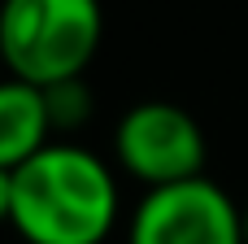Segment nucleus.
I'll list each match as a JSON object with an SVG mask.
<instances>
[{"mask_svg": "<svg viewBox=\"0 0 248 244\" xmlns=\"http://www.w3.org/2000/svg\"><path fill=\"white\" fill-rule=\"evenodd\" d=\"M122 192L105 157L74 140H52L13 170L9 227L22 244H105L118 227Z\"/></svg>", "mask_w": 248, "mask_h": 244, "instance_id": "1", "label": "nucleus"}, {"mask_svg": "<svg viewBox=\"0 0 248 244\" xmlns=\"http://www.w3.org/2000/svg\"><path fill=\"white\" fill-rule=\"evenodd\" d=\"M100 39V0H0V61L9 79L35 87L83 79Z\"/></svg>", "mask_w": 248, "mask_h": 244, "instance_id": "2", "label": "nucleus"}, {"mask_svg": "<svg viewBox=\"0 0 248 244\" xmlns=\"http://www.w3.org/2000/svg\"><path fill=\"white\" fill-rule=\"evenodd\" d=\"M113 157L135 183L153 192V188L201 179L209 148H205L201 122L183 105L140 100L113 127Z\"/></svg>", "mask_w": 248, "mask_h": 244, "instance_id": "3", "label": "nucleus"}, {"mask_svg": "<svg viewBox=\"0 0 248 244\" xmlns=\"http://www.w3.org/2000/svg\"><path fill=\"white\" fill-rule=\"evenodd\" d=\"M126 244H244V210L205 175L153 188L131 210Z\"/></svg>", "mask_w": 248, "mask_h": 244, "instance_id": "4", "label": "nucleus"}, {"mask_svg": "<svg viewBox=\"0 0 248 244\" xmlns=\"http://www.w3.org/2000/svg\"><path fill=\"white\" fill-rule=\"evenodd\" d=\"M52 140L57 135L48 122L44 87L22 83V79H0V166L17 170Z\"/></svg>", "mask_w": 248, "mask_h": 244, "instance_id": "5", "label": "nucleus"}, {"mask_svg": "<svg viewBox=\"0 0 248 244\" xmlns=\"http://www.w3.org/2000/svg\"><path fill=\"white\" fill-rule=\"evenodd\" d=\"M44 100H48V122H52V135H74L92 122V92L83 79H65L57 87H44Z\"/></svg>", "mask_w": 248, "mask_h": 244, "instance_id": "6", "label": "nucleus"}, {"mask_svg": "<svg viewBox=\"0 0 248 244\" xmlns=\"http://www.w3.org/2000/svg\"><path fill=\"white\" fill-rule=\"evenodd\" d=\"M13 214V170L0 166V223H9Z\"/></svg>", "mask_w": 248, "mask_h": 244, "instance_id": "7", "label": "nucleus"}, {"mask_svg": "<svg viewBox=\"0 0 248 244\" xmlns=\"http://www.w3.org/2000/svg\"><path fill=\"white\" fill-rule=\"evenodd\" d=\"M244 244H248V205H244Z\"/></svg>", "mask_w": 248, "mask_h": 244, "instance_id": "8", "label": "nucleus"}, {"mask_svg": "<svg viewBox=\"0 0 248 244\" xmlns=\"http://www.w3.org/2000/svg\"><path fill=\"white\" fill-rule=\"evenodd\" d=\"M0 70H4V61H0Z\"/></svg>", "mask_w": 248, "mask_h": 244, "instance_id": "9", "label": "nucleus"}]
</instances>
